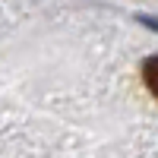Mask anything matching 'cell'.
Here are the masks:
<instances>
[{
	"mask_svg": "<svg viewBox=\"0 0 158 158\" xmlns=\"http://www.w3.org/2000/svg\"><path fill=\"white\" fill-rule=\"evenodd\" d=\"M142 79H146L149 92L158 98V57H149L146 63H142Z\"/></svg>",
	"mask_w": 158,
	"mask_h": 158,
	"instance_id": "1",
	"label": "cell"
}]
</instances>
